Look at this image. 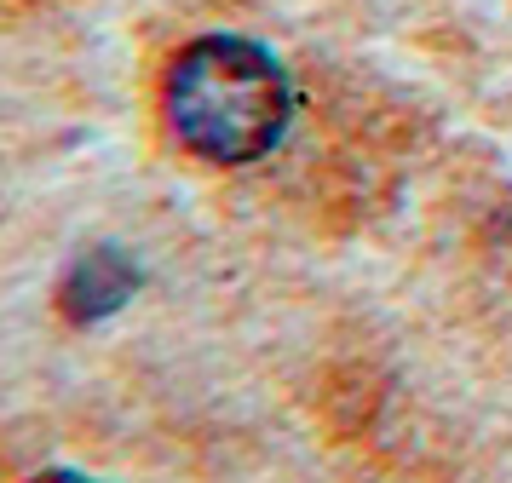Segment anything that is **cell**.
Returning <instances> with one entry per match:
<instances>
[{"instance_id": "1", "label": "cell", "mask_w": 512, "mask_h": 483, "mask_svg": "<svg viewBox=\"0 0 512 483\" xmlns=\"http://www.w3.org/2000/svg\"><path fill=\"white\" fill-rule=\"evenodd\" d=\"M294 87L271 46L248 35H202L167 69V121L190 156L213 167H248L288 133Z\"/></svg>"}, {"instance_id": "2", "label": "cell", "mask_w": 512, "mask_h": 483, "mask_svg": "<svg viewBox=\"0 0 512 483\" xmlns=\"http://www.w3.org/2000/svg\"><path fill=\"white\" fill-rule=\"evenodd\" d=\"M139 282H144V271L133 253L116 248V242H98L81 259H70V271L58 282V305H64L70 322H104L139 294Z\"/></svg>"}, {"instance_id": "3", "label": "cell", "mask_w": 512, "mask_h": 483, "mask_svg": "<svg viewBox=\"0 0 512 483\" xmlns=\"http://www.w3.org/2000/svg\"><path fill=\"white\" fill-rule=\"evenodd\" d=\"M29 483H93V478H81V472H41V478H29Z\"/></svg>"}]
</instances>
